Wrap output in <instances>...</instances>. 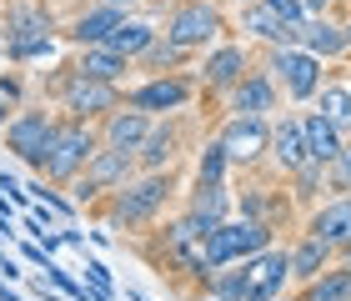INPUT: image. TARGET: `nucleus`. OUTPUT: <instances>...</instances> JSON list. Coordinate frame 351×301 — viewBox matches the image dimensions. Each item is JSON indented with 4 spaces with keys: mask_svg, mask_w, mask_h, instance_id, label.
I'll return each mask as SVG.
<instances>
[{
    "mask_svg": "<svg viewBox=\"0 0 351 301\" xmlns=\"http://www.w3.org/2000/svg\"><path fill=\"white\" fill-rule=\"evenodd\" d=\"M271 246V226L266 221H221V226L201 241V261L211 266V272H221V266H231V261H251V256H261V251Z\"/></svg>",
    "mask_w": 351,
    "mask_h": 301,
    "instance_id": "nucleus-1",
    "label": "nucleus"
},
{
    "mask_svg": "<svg viewBox=\"0 0 351 301\" xmlns=\"http://www.w3.org/2000/svg\"><path fill=\"white\" fill-rule=\"evenodd\" d=\"M95 151H101V136H95L86 121H60L56 146H51V156H45V176L51 181H75L95 161Z\"/></svg>",
    "mask_w": 351,
    "mask_h": 301,
    "instance_id": "nucleus-2",
    "label": "nucleus"
},
{
    "mask_svg": "<svg viewBox=\"0 0 351 301\" xmlns=\"http://www.w3.org/2000/svg\"><path fill=\"white\" fill-rule=\"evenodd\" d=\"M171 196V171H146V176H131L116 191V206H110V221H125V226H146L156 221V211Z\"/></svg>",
    "mask_w": 351,
    "mask_h": 301,
    "instance_id": "nucleus-3",
    "label": "nucleus"
},
{
    "mask_svg": "<svg viewBox=\"0 0 351 301\" xmlns=\"http://www.w3.org/2000/svg\"><path fill=\"white\" fill-rule=\"evenodd\" d=\"M56 131H60V121H51L45 110H21V116L5 125V146L21 156L30 171L45 176V156H51V146H56Z\"/></svg>",
    "mask_w": 351,
    "mask_h": 301,
    "instance_id": "nucleus-4",
    "label": "nucleus"
},
{
    "mask_svg": "<svg viewBox=\"0 0 351 301\" xmlns=\"http://www.w3.org/2000/svg\"><path fill=\"white\" fill-rule=\"evenodd\" d=\"M136 151H116V146H101L95 151V161L75 176V201H95L101 191H121L125 181L136 176Z\"/></svg>",
    "mask_w": 351,
    "mask_h": 301,
    "instance_id": "nucleus-5",
    "label": "nucleus"
},
{
    "mask_svg": "<svg viewBox=\"0 0 351 301\" xmlns=\"http://www.w3.org/2000/svg\"><path fill=\"white\" fill-rule=\"evenodd\" d=\"M271 71H276V81L286 86L291 101L322 96V56H311L306 45H276L271 51Z\"/></svg>",
    "mask_w": 351,
    "mask_h": 301,
    "instance_id": "nucleus-6",
    "label": "nucleus"
},
{
    "mask_svg": "<svg viewBox=\"0 0 351 301\" xmlns=\"http://www.w3.org/2000/svg\"><path fill=\"white\" fill-rule=\"evenodd\" d=\"M161 36L176 40L181 51H196V45H206V40L221 36V10L206 5V0H181V5L166 15V30H161Z\"/></svg>",
    "mask_w": 351,
    "mask_h": 301,
    "instance_id": "nucleus-7",
    "label": "nucleus"
},
{
    "mask_svg": "<svg viewBox=\"0 0 351 301\" xmlns=\"http://www.w3.org/2000/svg\"><path fill=\"white\" fill-rule=\"evenodd\" d=\"M60 101H66L71 121H90V116H110V110H121V91H116V81L71 75V81L60 86Z\"/></svg>",
    "mask_w": 351,
    "mask_h": 301,
    "instance_id": "nucleus-8",
    "label": "nucleus"
},
{
    "mask_svg": "<svg viewBox=\"0 0 351 301\" xmlns=\"http://www.w3.org/2000/svg\"><path fill=\"white\" fill-rule=\"evenodd\" d=\"M291 276V251H261L246 261V301H271Z\"/></svg>",
    "mask_w": 351,
    "mask_h": 301,
    "instance_id": "nucleus-9",
    "label": "nucleus"
},
{
    "mask_svg": "<svg viewBox=\"0 0 351 301\" xmlns=\"http://www.w3.org/2000/svg\"><path fill=\"white\" fill-rule=\"evenodd\" d=\"M221 146H226L231 161H256V156L271 146V131H266V121L261 116H236L226 131H221Z\"/></svg>",
    "mask_w": 351,
    "mask_h": 301,
    "instance_id": "nucleus-10",
    "label": "nucleus"
},
{
    "mask_svg": "<svg viewBox=\"0 0 351 301\" xmlns=\"http://www.w3.org/2000/svg\"><path fill=\"white\" fill-rule=\"evenodd\" d=\"M121 21H125V5L95 0V5H86V10L71 21V40H81V45H106L110 36H116V25H121Z\"/></svg>",
    "mask_w": 351,
    "mask_h": 301,
    "instance_id": "nucleus-11",
    "label": "nucleus"
},
{
    "mask_svg": "<svg viewBox=\"0 0 351 301\" xmlns=\"http://www.w3.org/2000/svg\"><path fill=\"white\" fill-rule=\"evenodd\" d=\"M151 136V116L146 110H136V106H121V110H110L106 116V136H101V146H116V151H141V141Z\"/></svg>",
    "mask_w": 351,
    "mask_h": 301,
    "instance_id": "nucleus-12",
    "label": "nucleus"
},
{
    "mask_svg": "<svg viewBox=\"0 0 351 301\" xmlns=\"http://www.w3.org/2000/svg\"><path fill=\"white\" fill-rule=\"evenodd\" d=\"M186 96H191V86L181 81V75H156V81H146V86H136L131 96H125V106H136V110H176V106H186Z\"/></svg>",
    "mask_w": 351,
    "mask_h": 301,
    "instance_id": "nucleus-13",
    "label": "nucleus"
},
{
    "mask_svg": "<svg viewBox=\"0 0 351 301\" xmlns=\"http://www.w3.org/2000/svg\"><path fill=\"white\" fill-rule=\"evenodd\" d=\"M271 156H276L281 171H296V166L311 161V151H306V125H301L296 116H286L276 131H271Z\"/></svg>",
    "mask_w": 351,
    "mask_h": 301,
    "instance_id": "nucleus-14",
    "label": "nucleus"
},
{
    "mask_svg": "<svg viewBox=\"0 0 351 301\" xmlns=\"http://www.w3.org/2000/svg\"><path fill=\"white\" fill-rule=\"evenodd\" d=\"M311 236H316V241H326L331 251H337V246H346V241H351V196L326 201L322 211L311 216Z\"/></svg>",
    "mask_w": 351,
    "mask_h": 301,
    "instance_id": "nucleus-15",
    "label": "nucleus"
},
{
    "mask_svg": "<svg viewBox=\"0 0 351 301\" xmlns=\"http://www.w3.org/2000/svg\"><path fill=\"white\" fill-rule=\"evenodd\" d=\"M246 75H251V66H246V51H241V45H221L216 56H206V86L236 91Z\"/></svg>",
    "mask_w": 351,
    "mask_h": 301,
    "instance_id": "nucleus-16",
    "label": "nucleus"
},
{
    "mask_svg": "<svg viewBox=\"0 0 351 301\" xmlns=\"http://www.w3.org/2000/svg\"><path fill=\"white\" fill-rule=\"evenodd\" d=\"M25 36H51V10L36 5V0H15V5H5V45L25 40Z\"/></svg>",
    "mask_w": 351,
    "mask_h": 301,
    "instance_id": "nucleus-17",
    "label": "nucleus"
},
{
    "mask_svg": "<svg viewBox=\"0 0 351 301\" xmlns=\"http://www.w3.org/2000/svg\"><path fill=\"white\" fill-rule=\"evenodd\" d=\"M271 106H276V86H271V75H261V71H251L246 81L231 91V110L236 116H266Z\"/></svg>",
    "mask_w": 351,
    "mask_h": 301,
    "instance_id": "nucleus-18",
    "label": "nucleus"
},
{
    "mask_svg": "<svg viewBox=\"0 0 351 301\" xmlns=\"http://www.w3.org/2000/svg\"><path fill=\"white\" fill-rule=\"evenodd\" d=\"M131 71V60L110 45H81V60H75V75H90V81H121Z\"/></svg>",
    "mask_w": 351,
    "mask_h": 301,
    "instance_id": "nucleus-19",
    "label": "nucleus"
},
{
    "mask_svg": "<svg viewBox=\"0 0 351 301\" xmlns=\"http://www.w3.org/2000/svg\"><path fill=\"white\" fill-rule=\"evenodd\" d=\"M301 125H306V151H311V161L331 166V161H337V156H341V136H337V121L316 110V116H306Z\"/></svg>",
    "mask_w": 351,
    "mask_h": 301,
    "instance_id": "nucleus-20",
    "label": "nucleus"
},
{
    "mask_svg": "<svg viewBox=\"0 0 351 301\" xmlns=\"http://www.w3.org/2000/svg\"><path fill=\"white\" fill-rule=\"evenodd\" d=\"M301 45H306L311 56H341L346 51V25H331V21H306L301 25Z\"/></svg>",
    "mask_w": 351,
    "mask_h": 301,
    "instance_id": "nucleus-21",
    "label": "nucleus"
},
{
    "mask_svg": "<svg viewBox=\"0 0 351 301\" xmlns=\"http://www.w3.org/2000/svg\"><path fill=\"white\" fill-rule=\"evenodd\" d=\"M156 36H161V30H151L146 21H131V15H125V21L116 25V36H110L106 45H110V51H121L125 60H141V56H146V45H151Z\"/></svg>",
    "mask_w": 351,
    "mask_h": 301,
    "instance_id": "nucleus-22",
    "label": "nucleus"
},
{
    "mask_svg": "<svg viewBox=\"0 0 351 301\" xmlns=\"http://www.w3.org/2000/svg\"><path fill=\"white\" fill-rule=\"evenodd\" d=\"M171 156H176V125H151V136L141 141L136 161L146 171H161V166H171Z\"/></svg>",
    "mask_w": 351,
    "mask_h": 301,
    "instance_id": "nucleus-23",
    "label": "nucleus"
},
{
    "mask_svg": "<svg viewBox=\"0 0 351 301\" xmlns=\"http://www.w3.org/2000/svg\"><path fill=\"white\" fill-rule=\"evenodd\" d=\"M326 256H331V246H326V241H316V236H306V241L291 251V276L316 281V276L326 272Z\"/></svg>",
    "mask_w": 351,
    "mask_h": 301,
    "instance_id": "nucleus-24",
    "label": "nucleus"
},
{
    "mask_svg": "<svg viewBox=\"0 0 351 301\" xmlns=\"http://www.w3.org/2000/svg\"><path fill=\"white\" fill-rule=\"evenodd\" d=\"M301 301H351V266H337V272H322L316 281H306Z\"/></svg>",
    "mask_w": 351,
    "mask_h": 301,
    "instance_id": "nucleus-25",
    "label": "nucleus"
},
{
    "mask_svg": "<svg viewBox=\"0 0 351 301\" xmlns=\"http://www.w3.org/2000/svg\"><path fill=\"white\" fill-rule=\"evenodd\" d=\"M226 206H231L226 186H196V196H191V211H196L201 221H211V226L226 221Z\"/></svg>",
    "mask_w": 351,
    "mask_h": 301,
    "instance_id": "nucleus-26",
    "label": "nucleus"
},
{
    "mask_svg": "<svg viewBox=\"0 0 351 301\" xmlns=\"http://www.w3.org/2000/svg\"><path fill=\"white\" fill-rule=\"evenodd\" d=\"M241 30H246V36H256V40H271V45H276V36H281V15L271 10V5H246Z\"/></svg>",
    "mask_w": 351,
    "mask_h": 301,
    "instance_id": "nucleus-27",
    "label": "nucleus"
},
{
    "mask_svg": "<svg viewBox=\"0 0 351 301\" xmlns=\"http://www.w3.org/2000/svg\"><path fill=\"white\" fill-rule=\"evenodd\" d=\"M226 146H221V141H211V146L201 151V161H196V181L201 186H221V176H226Z\"/></svg>",
    "mask_w": 351,
    "mask_h": 301,
    "instance_id": "nucleus-28",
    "label": "nucleus"
},
{
    "mask_svg": "<svg viewBox=\"0 0 351 301\" xmlns=\"http://www.w3.org/2000/svg\"><path fill=\"white\" fill-rule=\"evenodd\" d=\"M211 296L216 301H246V272H226V266H221L211 276Z\"/></svg>",
    "mask_w": 351,
    "mask_h": 301,
    "instance_id": "nucleus-29",
    "label": "nucleus"
},
{
    "mask_svg": "<svg viewBox=\"0 0 351 301\" xmlns=\"http://www.w3.org/2000/svg\"><path fill=\"white\" fill-rule=\"evenodd\" d=\"M322 116H331L337 125L351 121V86H326L322 91Z\"/></svg>",
    "mask_w": 351,
    "mask_h": 301,
    "instance_id": "nucleus-30",
    "label": "nucleus"
},
{
    "mask_svg": "<svg viewBox=\"0 0 351 301\" xmlns=\"http://www.w3.org/2000/svg\"><path fill=\"white\" fill-rule=\"evenodd\" d=\"M186 51H181V45H176V40H166V36H156L151 45H146V56H141V66H156V71H161V66H176V60H181ZM166 75V71H161Z\"/></svg>",
    "mask_w": 351,
    "mask_h": 301,
    "instance_id": "nucleus-31",
    "label": "nucleus"
},
{
    "mask_svg": "<svg viewBox=\"0 0 351 301\" xmlns=\"http://www.w3.org/2000/svg\"><path fill=\"white\" fill-rule=\"evenodd\" d=\"M51 51H56L51 36H25V40H10V45H5L10 60H36V56H51Z\"/></svg>",
    "mask_w": 351,
    "mask_h": 301,
    "instance_id": "nucleus-32",
    "label": "nucleus"
},
{
    "mask_svg": "<svg viewBox=\"0 0 351 301\" xmlns=\"http://www.w3.org/2000/svg\"><path fill=\"white\" fill-rule=\"evenodd\" d=\"M291 176L301 181V196H311L316 186H322V176H326V166H322V161H306V166H296Z\"/></svg>",
    "mask_w": 351,
    "mask_h": 301,
    "instance_id": "nucleus-33",
    "label": "nucleus"
},
{
    "mask_svg": "<svg viewBox=\"0 0 351 301\" xmlns=\"http://www.w3.org/2000/svg\"><path fill=\"white\" fill-rule=\"evenodd\" d=\"M326 171L337 176V186H346V191H351V146H341V156H337V161H331Z\"/></svg>",
    "mask_w": 351,
    "mask_h": 301,
    "instance_id": "nucleus-34",
    "label": "nucleus"
},
{
    "mask_svg": "<svg viewBox=\"0 0 351 301\" xmlns=\"http://www.w3.org/2000/svg\"><path fill=\"white\" fill-rule=\"evenodd\" d=\"M86 276H90V287H95V291H106V296H116V291H110V272H106V266H101V261H86Z\"/></svg>",
    "mask_w": 351,
    "mask_h": 301,
    "instance_id": "nucleus-35",
    "label": "nucleus"
},
{
    "mask_svg": "<svg viewBox=\"0 0 351 301\" xmlns=\"http://www.w3.org/2000/svg\"><path fill=\"white\" fill-rule=\"evenodd\" d=\"M0 96L15 106V101H21V81H15V75H0Z\"/></svg>",
    "mask_w": 351,
    "mask_h": 301,
    "instance_id": "nucleus-36",
    "label": "nucleus"
},
{
    "mask_svg": "<svg viewBox=\"0 0 351 301\" xmlns=\"http://www.w3.org/2000/svg\"><path fill=\"white\" fill-rule=\"evenodd\" d=\"M10 121H15V116H10V101H5V96H0V131H5V125H10Z\"/></svg>",
    "mask_w": 351,
    "mask_h": 301,
    "instance_id": "nucleus-37",
    "label": "nucleus"
},
{
    "mask_svg": "<svg viewBox=\"0 0 351 301\" xmlns=\"http://www.w3.org/2000/svg\"><path fill=\"white\" fill-rule=\"evenodd\" d=\"M301 5H306V10L316 15V10H326V5H331V0H301Z\"/></svg>",
    "mask_w": 351,
    "mask_h": 301,
    "instance_id": "nucleus-38",
    "label": "nucleus"
},
{
    "mask_svg": "<svg viewBox=\"0 0 351 301\" xmlns=\"http://www.w3.org/2000/svg\"><path fill=\"white\" fill-rule=\"evenodd\" d=\"M341 251H346V266H351V241H346V246H341Z\"/></svg>",
    "mask_w": 351,
    "mask_h": 301,
    "instance_id": "nucleus-39",
    "label": "nucleus"
},
{
    "mask_svg": "<svg viewBox=\"0 0 351 301\" xmlns=\"http://www.w3.org/2000/svg\"><path fill=\"white\" fill-rule=\"evenodd\" d=\"M110 5H136V0H110Z\"/></svg>",
    "mask_w": 351,
    "mask_h": 301,
    "instance_id": "nucleus-40",
    "label": "nucleus"
},
{
    "mask_svg": "<svg viewBox=\"0 0 351 301\" xmlns=\"http://www.w3.org/2000/svg\"><path fill=\"white\" fill-rule=\"evenodd\" d=\"M0 301H21V296H10V291H5V296H0Z\"/></svg>",
    "mask_w": 351,
    "mask_h": 301,
    "instance_id": "nucleus-41",
    "label": "nucleus"
},
{
    "mask_svg": "<svg viewBox=\"0 0 351 301\" xmlns=\"http://www.w3.org/2000/svg\"><path fill=\"white\" fill-rule=\"evenodd\" d=\"M346 45H351V25H346Z\"/></svg>",
    "mask_w": 351,
    "mask_h": 301,
    "instance_id": "nucleus-42",
    "label": "nucleus"
},
{
    "mask_svg": "<svg viewBox=\"0 0 351 301\" xmlns=\"http://www.w3.org/2000/svg\"><path fill=\"white\" fill-rule=\"evenodd\" d=\"M346 125H351V121H346Z\"/></svg>",
    "mask_w": 351,
    "mask_h": 301,
    "instance_id": "nucleus-43",
    "label": "nucleus"
}]
</instances>
